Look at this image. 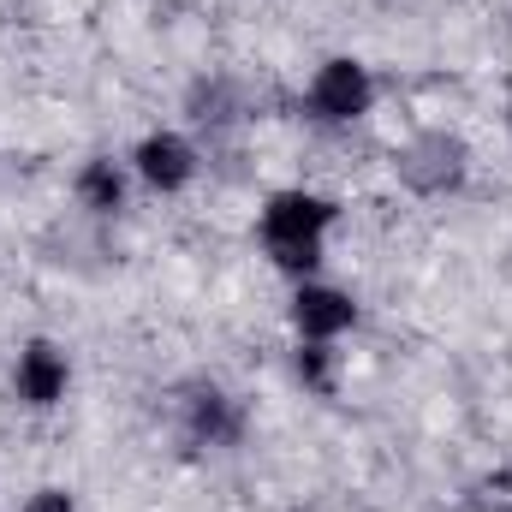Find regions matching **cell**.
<instances>
[{
  "label": "cell",
  "instance_id": "9",
  "mask_svg": "<svg viewBox=\"0 0 512 512\" xmlns=\"http://www.w3.org/2000/svg\"><path fill=\"white\" fill-rule=\"evenodd\" d=\"M18 512H78V495L72 489H60V483H42V489H30L24 495V507Z\"/></svg>",
  "mask_w": 512,
  "mask_h": 512
},
{
  "label": "cell",
  "instance_id": "10",
  "mask_svg": "<svg viewBox=\"0 0 512 512\" xmlns=\"http://www.w3.org/2000/svg\"><path fill=\"white\" fill-rule=\"evenodd\" d=\"M507 501H512V495H507Z\"/></svg>",
  "mask_w": 512,
  "mask_h": 512
},
{
  "label": "cell",
  "instance_id": "3",
  "mask_svg": "<svg viewBox=\"0 0 512 512\" xmlns=\"http://www.w3.org/2000/svg\"><path fill=\"white\" fill-rule=\"evenodd\" d=\"M126 167H131V179H137L143 191H155V197H185V191L203 179V149H197L185 131L155 126V131H143V137L131 143Z\"/></svg>",
  "mask_w": 512,
  "mask_h": 512
},
{
  "label": "cell",
  "instance_id": "8",
  "mask_svg": "<svg viewBox=\"0 0 512 512\" xmlns=\"http://www.w3.org/2000/svg\"><path fill=\"white\" fill-rule=\"evenodd\" d=\"M191 435L209 441V447H215V441H233V435H239V411H233V399L215 393V387L197 393V399H191Z\"/></svg>",
  "mask_w": 512,
  "mask_h": 512
},
{
  "label": "cell",
  "instance_id": "7",
  "mask_svg": "<svg viewBox=\"0 0 512 512\" xmlns=\"http://www.w3.org/2000/svg\"><path fill=\"white\" fill-rule=\"evenodd\" d=\"M131 167L126 161H114V155H90L84 167H78V179H72V191H78V203L90 209V215H120L131 197Z\"/></svg>",
  "mask_w": 512,
  "mask_h": 512
},
{
  "label": "cell",
  "instance_id": "4",
  "mask_svg": "<svg viewBox=\"0 0 512 512\" xmlns=\"http://www.w3.org/2000/svg\"><path fill=\"white\" fill-rule=\"evenodd\" d=\"M393 173H399V185H405L411 197H447V191L465 185V173H471V149H465L453 131H417V137L399 143Z\"/></svg>",
  "mask_w": 512,
  "mask_h": 512
},
{
  "label": "cell",
  "instance_id": "1",
  "mask_svg": "<svg viewBox=\"0 0 512 512\" xmlns=\"http://www.w3.org/2000/svg\"><path fill=\"white\" fill-rule=\"evenodd\" d=\"M334 227H340V203L322 197V191H304V185L274 191L262 203V215H256V239H262L268 262L280 274H292V280H310L322 268Z\"/></svg>",
  "mask_w": 512,
  "mask_h": 512
},
{
  "label": "cell",
  "instance_id": "6",
  "mask_svg": "<svg viewBox=\"0 0 512 512\" xmlns=\"http://www.w3.org/2000/svg\"><path fill=\"white\" fill-rule=\"evenodd\" d=\"M12 393L24 411H54L72 393V358L54 340H24L12 358Z\"/></svg>",
  "mask_w": 512,
  "mask_h": 512
},
{
  "label": "cell",
  "instance_id": "5",
  "mask_svg": "<svg viewBox=\"0 0 512 512\" xmlns=\"http://www.w3.org/2000/svg\"><path fill=\"white\" fill-rule=\"evenodd\" d=\"M286 322H292V340H298V346H340V340L358 328V298H352L346 286L310 274V280H292Z\"/></svg>",
  "mask_w": 512,
  "mask_h": 512
},
{
  "label": "cell",
  "instance_id": "2",
  "mask_svg": "<svg viewBox=\"0 0 512 512\" xmlns=\"http://www.w3.org/2000/svg\"><path fill=\"white\" fill-rule=\"evenodd\" d=\"M304 108H310V120H322V126H358V120H370V108H376V78H370V66H364L358 54H328V60L310 72V84H304Z\"/></svg>",
  "mask_w": 512,
  "mask_h": 512
}]
</instances>
